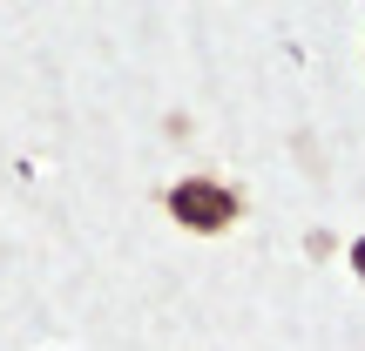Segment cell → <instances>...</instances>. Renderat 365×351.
<instances>
[{
	"label": "cell",
	"instance_id": "cell-2",
	"mask_svg": "<svg viewBox=\"0 0 365 351\" xmlns=\"http://www.w3.org/2000/svg\"><path fill=\"white\" fill-rule=\"evenodd\" d=\"M352 271L365 277V236H359V243H352Z\"/></svg>",
	"mask_w": 365,
	"mask_h": 351
},
{
	"label": "cell",
	"instance_id": "cell-1",
	"mask_svg": "<svg viewBox=\"0 0 365 351\" xmlns=\"http://www.w3.org/2000/svg\"><path fill=\"white\" fill-rule=\"evenodd\" d=\"M170 216L182 230H196V236H217V230H230L244 216V196L230 182H217V176H182L170 189Z\"/></svg>",
	"mask_w": 365,
	"mask_h": 351
}]
</instances>
